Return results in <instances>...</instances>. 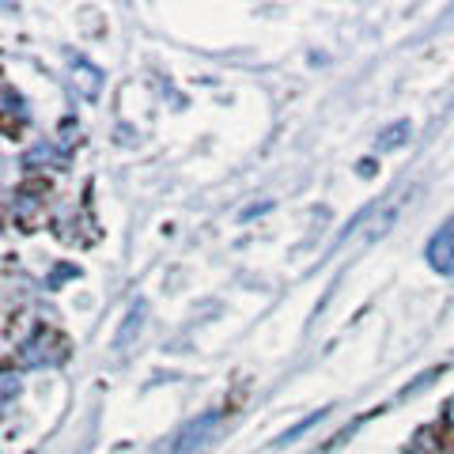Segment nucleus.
Returning a JSON list of instances; mask_svg holds the SVG:
<instances>
[{
    "label": "nucleus",
    "mask_w": 454,
    "mask_h": 454,
    "mask_svg": "<svg viewBox=\"0 0 454 454\" xmlns=\"http://www.w3.org/2000/svg\"><path fill=\"white\" fill-rule=\"evenodd\" d=\"M216 424H220V413H216V409H212V413H205V417H197V420H190L186 428H182V432L163 447V454H190L193 447H201L205 439L216 432Z\"/></svg>",
    "instance_id": "1"
},
{
    "label": "nucleus",
    "mask_w": 454,
    "mask_h": 454,
    "mask_svg": "<svg viewBox=\"0 0 454 454\" xmlns=\"http://www.w3.org/2000/svg\"><path fill=\"white\" fill-rule=\"evenodd\" d=\"M140 315H145V307H133V318H137V330H140ZM129 333H133V322L125 325L121 330V337H118V345H125V340H129Z\"/></svg>",
    "instance_id": "4"
},
{
    "label": "nucleus",
    "mask_w": 454,
    "mask_h": 454,
    "mask_svg": "<svg viewBox=\"0 0 454 454\" xmlns=\"http://www.w3.org/2000/svg\"><path fill=\"white\" fill-rule=\"evenodd\" d=\"M450 417H454V402H450Z\"/></svg>",
    "instance_id": "5"
},
{
    "label": "nucleus",
    "mask_w": 454,
    "mask_h": 454,
    "mask_svg": "<svg viewBox=\"0 0 454 454\" xmlns=\"http://www.w3.org/2000/svg\"><path fill=\"white\" fill-rule=\"evenodd\" d=\"M428 265L435 269V273H443V277L454 273V223H443L428 239Z\"/></svg>",
    "instance_id": "2"
},
{
    "label": "nucleus",
    "mask_w": 454,
    "mask_h": 454,
    "mask_svg": "<svg viewBox=\"0 0 454 454\" xmlns=\"http://www.w3.org/2000/svg\"><path fill=\"white\" fill-rule=\"evenodd\" d=\"M73 83H80V91L88 95V98H95L98 88H103V73H98L95 65H88V61H76V68H73Z\"/></svg>",
    "instance_id": "3"
}]
</instances>
